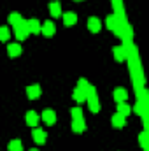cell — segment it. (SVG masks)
I'll list each match as a JSON object with an SVG mask.
<instances>
[{
    "label": "cell",
    "instance_id": "obj_26",
    "mask_svg": "<svg viewBox=\"0 0 149 151\" xmlns=\"http://www.w3.org/2000/svg\"><path fill=\"white\" fill-rule=\"evenodd\" d=\"M30 151H37V150H30Z\"/></svg>",
    "mask_w": 149,
    "mask_h": 151
},
{
    "label": "cell",
    "instance_id": "obj_12",
    "mask_svg": "<svg viewBox=\"0 0 149 151\" xmlns=\"http://www.w3.org/2000/svg\"><path fill=\"white\" fill-rule=\"evenodd\" d=\"M21 51H23V49H21L19 44H9V46H7V53H9V56H12V58L19 56Z\"/></svg>",
    "mask_w": 149,
    "mask_h": 151
},
{
    "label": "cell",
    "instance_id": "obj_9",
    "mask_svg": "<svg viewBox=\"0 0 149 151\" xmlns=\"http://www.w3.org/2000/svg\"><path fill=\"white\" fill-rule=\"evenodd\" d=\"M126 99H128V93H126L125 88H116V90H114V100H116L117 104L125 102Z\"/></svg>",
    "mask_w": 149,
    "mask_h": 151
},
{
    "label": "cell",
    "instance_id": "obj_6",
    "mask_svg": "<svg viewBox=\"0 0 149 151\" xmlns=\"http://www.w3.org/2000/svg\"><path fill=\"white\" fill-rule=\"evenodd\" d=\"M42 119H44V123H47V125H54L56 123V113L54 111H51V109H46L42 116H40Z\"/></svg>",
    "mask_w": 149,
    "mask_h": 151
},
{
    "label": "cell",
    "instance_id": "obj_13",
    "mask_svg": "<svg viewBox=\"0 0 149 151\" xmlns=\"http://www.w3.org/2000/svg\"><path fill=\"white\" fill-rule=\"evenodd\" d=\"M125 123H126L125 116H121L119 113H116L114 116H112V127H116V128H123Z\"/></svg>",
    "mask_w": 149,
    "mask_h": 151
},
{
    "label": "cell",
    "instance_id": "obj_1",
    "mask_svg": "<svg viewBox=\"0 0 149 151\" xmlns=\"http://www.w3.org/2000/svg\"><path fill=\"white\" fill-rule=\"evenodd\" d=\"M86 100H88V104H90L91 113H98V111H100V104H98L97 90H95L93 86H90V88H88V91H86Z\"/></svg>",
    "mask_w": 149,
    "mask_h": 151
},
{
    "label": "cell",
    "instance_id": "obj_20",
    "mask_svg": "<svg viewBox=\"0 0 149 151\" xmlns=\"http://www.w3.org/2000/svg\"><path fill=\"white\" fill-rule=\"evenodd\" d=\"M117 113L121 114V116H125V118H126L128 114L132 113V109H130V107H128L125 102H121V104H117Z\"/></svg>",
    "mask_w": 149,
    "mask_h": 151
},
{
    "label": "cell",
    "instance_id": "obj_23",
    "mask_svg": "<svg viewBox=\"0 0 149 151\" xmlns=\"http://www.w3.org/2000/svg\"><path fill=\"white\" fill-rule=\"evenodd\" d=\"M70 114H72V119H77V118H82V111H81V107H74V109L70 111Z\"/></svg>",
    "mask_w": 149,
    "mask_h": 151
},
{
    "label": "cell",
    "instance_id": "obj_22",
    "mask_svg": "<svg viewBox=\"0 0 149 151\" xmlns=\"http://www.w3.org/2000/svg\"><path fill=\"white\" fill-rule=\"evenodd\" d=\"M9 28L7 27H0V40H7L9 39Z\"/></svg>",
    "mask_w": 149,
    "mask_h": 151
},
{
    "label": "cell",
    "instance_id": "obj_19",
    "mask_svg": "<svg viewBox=\"0 0 149 151\" xmlns=\"http://www.w3.org/2000/svg\"><path fill=\"white\" fill-rule=\"evenodd\" d=\"M74 100L77 102V104H82V102L86 100V93H84V91H81L79 88H75V90H74Z\"/></svg>",
    "mask_w": 149,
    "mask_h": 151
},
{
    "label": "cell",
    "instance_id": "obj_21",
    "mask_svg": "<svg viewBox=\"0 0 149 151\" xmlns=\"http://www.w3.org/2000/svg\"><path fill=\"white\" fill-rule=\"evenodd\" d=\"M77 88L81 90V91H88V88H90V83L86 81V79H79V83H77Z\"/></svg>",
    "mask_w": 149,
    "mask_h": 151
},
{
    "label": "cell",
    "instance_id": "obj_17",
    "mask_svg": "<svg viewBox=\"0 0 149 151\" xmlns=\"http://www.w3.org/2000/svg\"><path fill=\"white\" fill-rule=\"evenodd\" d=\"M7 148H9V151H23V142L19 139H12Z\"/></svg>",
    "mask_w": 149,
    "mask_h": 151
},
{
    "label": "cell",
    "instance_id": "obj_8",
    "mask_svg": "<svg viewBox=\"0 0 149 151\" xmlns=\"http://www.w3.org/2000/svg\"><path fill=\"white\" fill-rule=\"evenodd\" d=\"M100 28H102V25H100V19L98 18H90L88 19V30L90 32L97 34V32H100Z\"/></svg>",
    "mask_w": 149,
    "mask_h": 151
},
{
    "label": "cell",
    "instance_id": "obj_3",
    "mask_svg": "<svg viewBox=\"0 0 149 151\" xmlns=\"http://www.w3.org/2000/svg\"><path fill=\"white\" fill-rule=\"evenodd\" d=\"M40 32H42L46 37H53V35H54V32H56V27H54V23H53V21H46V23L40 27Z\"/></svg>",
    "mask_w": 149,
    "mask_h": 151
},
{
    "label": "cell",
    "instance_id": "obj_2",
    "mask_svg": "<svg viewBox=\"0 0 149 151\" xmlns=\"http://www.w3.org/2000/svg\"><path fill=\"white\" fill-rule=\"evenodd\" d=\"M14 34H16V37L19 39V40H25V39L28 37L30 32H28V25H27V21L18 23V25L14 27Z\"/></svg>",
    "mask_w": 149,
    "mask_h": 151
},
{
    "label": "cell",
    "instance_id": "obj_25",
    "mask_svg": "<svg viewBox=\"0 0 149 151\" xmlns=\"http://www.w3.org/2000/svg\"><path fill=\"white\" fill-rule=\"evenodd\" d=\"M139 141H140V146H142V148H146V146H148V141H146V134H140Z\"/></svg>",
    "mask_w": 149,
    "mask_h": 151
},
{
    "label": "cell",
    "instance_id": "obj_27",
    "mask_svg": "<svg viewBox=\"0 0 149 151\" xmlns=\"http://www.w3.org/2000/svg\"><path fill=\"white\" fill-rule=\"evenodd\" d=\"M75 2H81V0H75Z\"/></svg>",
    "mask_w": 149,
    "mask_h": 151
},
{
    "label": "cell",
    "instance_id": "obj_5",
    "mask_svg": "<svg viewBox=\"0 0 149 151\" xmlns=\"http://www.w3.org/2000/svg\"><path fill=\"white\" fill-rule=\"evenodd\" d=\"M86 130V123L82 118H77V119H72V132L75 134H82Z\"/></svg>",
    "mask_w": 149,
    "mask_h": 151
},
{
    "label": "cell",
    "instance_id": "obj_14",
    "mask_svg": "<svg viewBox=\"0 0 149 151\" xmlns=\"http://www.w3.org/2000/svg\"><path fill=\"white\" fill-rule=\"evenodd\" d=\"M75 21H77L75 12H65V14H63V23H65L67 27H72V25H75Z\"/></svg>",
    "mask_w": 149,
    "mask_h": 151
},
{
    "label": "cell",
    "instance_id": "obj_16",
    "mask_svg": "<svg viewBox=\"0 0 149 151\" xmlns=\"http://www.w3.org/2000/svg\"><path fill=\"white\" fill-rule=\"evenodd\" d=\"M114 58H116L117 62H125V60H126L125 49H123L121 46H116V47H114Z\"/></svg>",
    "mask_w": 149,
    "mask_h": 151
},
{
    "label": "cell",
    "instance_id": "obj_4",
    "mask_svg": "<svg viewBox=\"0 0 149 151\" xmlns=\"http://www.w3.org/2000/svg\"><path fill=\"white\" fill-rule=\"evenodd\" d=\"M40 86L39 84H30L28 88H27V97L30 99V100H35V99H39L40 97Z\"/></svg>",
    "mask_w": 149,
    "mask_h": 151
},
{
    "label": "cell",
    "instance_id": "obj_7",
    "mask_svg": "<svg viewBox=\"0 0 149 151\" xmlns=\"http://www.w3.org/2000/svg\"><path fill=\"white\" fill-rule=\"evenodd\" d=\"M32 137H34V141L37 142V144H44L46 142V132L42 130V128H34V132H32Z\"/></svg>",
    "mask_w": 149,
    "mask_h": 151
},
{
    "label": "cell",
    "instance_id": "obj_24",
    "mask_svg": "<svg viewBox=\"0 0 149 151\" xmlns=\"http://www.w3.org/2000/svg\"><path fill=\"white\" fill-rule=\"evenodd\" d=\"M107 27L111 30H116V16H109L107 18Z\"/></svg>",
    "mask_w": 149,
    "mask_h": 151
},
{
    "label": "cell",
    "instance_id": "obj_15",
    "mask_svg": "<svg viewBox=\"0 0 149 151\" xmlns=\"http://www.w3.org/2000/svg\"><path fill=\"white\" fill-rule=\"evenodd\" d=\"M27 25H28V32H30V34H39V32H40V23H39V19H30V21H27Z\"/></svg>",
    "mask_w": 149,
    "mask_h": 151
},
{
    "label": "cell",
    "instance_id": "obj_18",
    "mask_svg": "<svg viewBox=\"0 0 149 151\" xmlns=\"http://www.w3.org/2000/svg\"><path fill=\"white\" fill-rule=\"evenodd\" d=\"M21 21H23V18H21L19 12H11V14H9V23H11L12 27H16V25L21 23Z\"/></svg>",
    "mask_w": 149,
    "mask_h": 151
},
{
    "label": "cell",
    "instance_id": "obj_10",
    "mask_svg": "<svg viewBox=\"0 0 149 151\" xmlns=\"http://www.w3.org/2000/svg\"><path fill=\"white\" fill-rule=\"evenodd\" d=\"M39 119H40V116H39L35 111H28V113H27V125H30V127H37Z\"/></svg>",
    "mask_w": 149,
    "mask_h": 151
},
{
    "label": "cell",
    "instance_id": "obj_11",
    "mask_svg": "<svg viewBox=\"0 0 149 151\" xmlns=\"http://www.w3.org/2000/svg\"><path fill=\"white\" fill-rule=\"evenodd\" d=\"M49 12H51V16H54V18H58V16H62V4L60 2H51L49 4Z\"/></svg>",
    "mask_w": 149,
    "mask_h": 151
}]
</instances>
